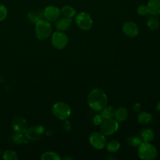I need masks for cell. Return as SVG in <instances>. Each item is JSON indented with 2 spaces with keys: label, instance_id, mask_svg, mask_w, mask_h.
Returning a JSON list of instances; mask_svg holds the SVG:
<instances>
[{
  "label": "cell",
  "instance_id": "cell-16",
  "mask_svg": "<svg viewBox=\"0 0 160 160\" xmlns=\"http://www.w3.org/2000/svg\"><path fill=\"white\" fill-rule=\"evenodd\" d=\"M128 111L126 108L124 107H121L116 110L114 117L117 121L122 122L126 119L128 117Z\"/></svg>",
  "mask_w": 160,
  "mask_h": 160
},
{
  "label": "cell",
  "instance_id": "cell-22",
  "mask_svg": "<svg viewBox=\"0 0 160 160\" xmlns=\"http://www.w3.org/2000/svg\"><path fill=\"white\" fill-rule=\"evenodd\" d=\"M41 159L42 160H60L61 158L56 152L48 151L42 154Z\"/></svg>",
  "mask_w": 160,
  "mask_h": 160
},
{
  "label": "cell",
  "instance_id": "cell-7",
  "mask_svg": "<svg viewBox=\"0 0 160 160\" xmlns=\"http://www.w3.org/2000/svg\"><path fill=\"white\" fill-rule=\"evenodd\" d=\"M68 42V36L61 31L54 32L51 37V42L52 46L57 49H64Z\"/></svg>",
  "mask_w": 160,
  "mask_h": 160
},
{
  "label": "cell",
  "instance_id": "cell-24",
  "mask_svg": "<svg viewBox=\"0 0 160 160\" xmlns=\"http://www.w3.org/2000/svg\"><path fill=\"white\" fill-rule=\"evenodd\" d=\"M127 143L133 147H139L142 143V139L138 136H130L127 138Z\"/></svg>",
  "mask_w": 160,
  "mask_h": 160
},
{
  "label": "cell",
  "instance_id": "cell-14",
  "mask_svg": "<svg viewBox=\"0 0 160 160\" xmlns=\"http://www.w3.org/2000/svg\"><path fill=\"white\" fill-rule=\"evenodd\" d=\"M71 19L68 17H63L59 18L56 22V28L59 31H64L67 30L71 26Z\"/></svg>",
  "mask_w": 160,
  "mask_h": 160
},
{
  "label": "cell",
  "instance_id": "cell-3",
  "mask_svg": "<svg viewBox=\"0 0 160 160\" xmlns=\"http://www.w3.org/2000/svg\"><path fill=\"white\" fill-rule=\"evenodd\" d=\"M51 32L52 26L47 20L41 19L36 24L35 34L38 39L44 40L51 35Z\"/></svg>",
  "mask_w": 160,
  "mask_h": 160
},
{
  "label": "cell",
  "instance_id": "cell-26",
  "mask_svg": "<svg viewBox=\"0 0 160 160\" xmlns=\"http://www.w3.org/2000/svg\"><path fill=\"white\" fill-rule=\"evenodd\" d=\"M12 139L16 143L21 144L25 140V136L22 134V133H17L15 134H13L12 136Z\"/></svg>",
  "mask_w": 160,
  "mask_h": 160
},
{
  "label": "cell",
  "instance_id": "cell-27",
  "mask_svg": "<svg viewBox=\"0 0 160 160\" xmlns=\"http://www.w3.org/2000/svg\"><path fill=\"white\" fill-rule=\"evenodd\" d=\"M8 14V10L2 4H0V21L4 20Z\"/></svg>",
  "mask_w": 160,
  "mask_h": 160
},
{
  "label": "cell",
  "instance_id": "cell-32",
  "mask_svg": "<svg viewBox=\"0 0 160 160\" xmlns=\"http://www.w3.org/2000/svg\"><path fill=\"white\" fill-rule=\"evenodd\" d=\"M156 109L159 111H160V102H159L156 105Z\"/></svg>",
  "mask_w": 160,
  "mask_h": 160
},
{
  "label": "cell",
  "instance_id": "cell-5",
  "mask_svg": "<svg viewBox=\"0 0 160 160\" xmlns=\"http://www.w3.org/2000/svg\"><path fill=\"white\" fill-rule=\"evenodd\" d=\"M100 125L101 132L104 136H110L114 134L119 128L118 121L112 118L104 119Z\"/></svg>",
  "mask_w": 160,
  "mask_h": 160
},
{
  "label": "cell",
  "instance_id": "cell-2",
  "mask_svg": "<svg viewBox=\"0 0 160 160\" xmlns=\"http://www.w3.org/2000/svg\"><path fill=\"white\" fill-rule=\"evenodd\" d=\"M138 153L139 157L143 160L154 159L157 155V149L150 142H142L138 148Z\"/></svg>",
  "mask_w": 160,
  "mask_h": 160
},
{
  "label": "cell",
  "instance_id": "cell-17",
  "mask_svg": "<svg viewBox=\"0 0 160 160\" xmlns=\"http://www.w3.org/2000/svg\"><path fill=\"white\" fill-rule=\"evenodd\" d=\"M140 134H141L142 139L144 142H150L154 139V132L151 129H148V128L144 129L141 131Z\"/></svg>",
  "mask_w": 160,
  "mask_h": 160
},
{
  "label": "cell",
  "instance_id": "cell-12",
  "mask_svg": "<svg viewBox=\"0 0 160 160\" xmlns=\"http://www.w3.org/2000/svg\"><path fill=\"white\" fill-rule=\"evenodd\" d=\"M44 132V128L41 126H36L29 128L26 131V136L32 141L39 139Z\"/></svg>",
  "mask_w": 160,
  "mask_h": 160
},
{
  "label": "cell",
  "instance_id": "cell-11",
  "mask_svg": "<svg viewBox=\"0 0 160 160\" xmlns=\"http://www.w3.org/2000/svg\"><path fill=\"white\" fill-rule=\"evenodd\" d=\"M124 33L128 37L134 38L139 34V29L138 25L132 21L126 22L122 26Z\"/></svg>",
  "mask_w": 160,
  "mask_h": 160
},
{
  "label": "cell",
  "instance_id": "cell-29",
  "mask_svg": "<svg viewBox=\"0 0 160 160\" xmlns=\"http://www.w3.org/2000/svg\"><path fill=\"white\" fill-rule=\"evenodd\" d=\"M103 119H104V118L101 115L98 114L93 118L92 122L94 125H100L102 122Z\"/></svg>",
  "mask_w": 160,
  "mask_h": 160
},
{
  "label": "cell",
  "instance_id": "cell-19",
  "mask_svg": "<svg viewBox=\"0 0 160 160\" xmlns=\"http://www.w3.org/2000/svg\"><path fill=\"white\" fill-rule=\"evenodd\" d=\"M159 21L155 16L149 17L147 20V25L151 30H156L159 27Z\"/></svg>",
  "mask_w": 160,
  "mask_h": 160
},
{
  "label": "cell",
  "instance_id": "cell-13",
  "mask_svg": "<svg viewBox=\"0 0 160 160\" xmlns=\"http://www.w3.org/2000/svg\"><path fill=\"white\" fill-rule=\"evenodd\" d=\"M147 6L149 14L152 16L160 15V0H149Z\"/></svg>",
  "mask_w": 160,
  "mask_h": 160
},
{
  "label": "cell",
  "instance_id": "cell-4",
  "mask_svg": "<svg viewBox=\"0 0 160 160\" xmlns=\"http://www.w3.org/2000/svg\"><path fill=\"white\" fill-rule=\"evenodd\" d=\"M52 112L57 118L61 120H65L69 117L71 109L68 104L63 102H58L53 105Z\"/></svg>",
  "mask_w": 160,
  "mask_h": 160
},
{
  "label": "cell",
  "instance_id": "cell-9",
  "mask_svg": "<svg viewBox=\"0 0 160 160\" xmlns=\"http://www.w3.org/2000/svg\"><path fill=\"white\" fill-rule=\"evenodd\" d=\"M60 9L54 6H49L44 10V18L49 22L57 21L61 16Z\"/></svg>",
  "mask_w": 160,
  "mask_h": 160
},
{
  "label": "cell",
  "instance_id": "cell-30",
  "mask_svg": "<svg viewBox=\"0 0 160 160\" xmlns=\"http://www.w3.org/2000/svg\"><path fill=\"white\" fill-rule=\"evenodd\" d=\"M132 108L134 109V110L136 111V112H139L140 110H141V106L140 105V104L136 102L135 104H133L132 106Z\"/></svg>",
  "mask_w": 160,
  "mask_h": 160
},
{
  "label": "cell",
  "instance_id": "cell-20",
  "mask_svg": "<svg viewBox=\"0 0 160 160\" xmlns=\"http://www.w3.org/2000/svg\"><path fill=\"white\" fill-rule=\"evenodd\" d=\"M116 110L112 106H106L101 110V115L105 118H112L114 116Z\"/></svg>",
  "mask_w": 160,
  "mask_h": 160
},
{
  "label": "cell",
  "instance_id": "cell-15",
  "mask_svg": "<svg viewBox=\"0 0 160 160\" xmlns=\"http://www.w3.org/2000/svg\"><path fill=\"white\" fill-rule=\"evenodd\" d=\"M27 18L31 22L36 24L39 21H40L41 19H43V18H44V11H31L28 12Z\"/></svg>",
  "mask_w": 160,
  "mask_h": 160
},
{
  "label": "cell",
  "instance_id": "cell-28",
  "mask_svg": "<svg viewBox=\"0 0 160 160\" xmlns=\"http://www.w3.org/2000/svg\"><path fill=\"white\" fill-rule=\"evenodd\" d=\"M137 12L139 14L141 15V16H145L147 14H148V6H145V5H141L139 6L138 8L137 9Z\"/></svg>",
  "mask_w": 160,
  "mask_h": 160
},
{
  "label": "cell",
  "instance_id": "cell-10",
  "mask_svg": "<svg viewBox=\"0 0 160 160\" xmlns=\"http://www.w3.org/2000/svg\"><path fill=\"white\" fill-rule=\"evenodd\" d=\"M12 127L16 133H23L28 129V123L24 118L20 116H16L13 119Z\"/></svg>",
  "mask_w": 160,
  "mask_h": 160
},
{
  "label": "cell",
  "instance_id": "cell-23",
  "mask_svg": "<svg viewBox=\"0 0 160 160\" xmlns=\"http://www.w3.org/2000/svg\"><path fill=\"white\" fill-rule=\"evenodd\" d=\"M61 11L64 16L68 17V18H70L74 17L76 14V10L74 9V8H72L71 6H64L62 8Z\"/></svg>",
  "mask_w": 160,
  "mask_h": 160
},
{
  "label": "cell",
  "instance_id": "cell-1",
  "mask_svg": "<svg viewBox=\"0 0 160 160\" xmlns=\"http://www.w3.org/2000/svg\"><path fill=\"white\" fill-rule=\"evenodd\" d=\"M88 103L92 109L101 111L107 106L108 98L106 93L102 89L96 88L89 93Z\"/></svg>",
  "mask_w": 160,
  "mask_h": 160
},
{
  "label": "cell",
  "instance_id": "cell-31",
  "mask_svg": "<svg viewBox=\"0 0 160 160\" xmlns=\"http://www.w3.org/2000/svg\"><path fill=\"white\" fill-rule=\"evenodd\" d=\"M64 125H65V126H64V128L66 131L70 129V124L68 121H66L65 123L64 124Z\"/></svg>",
  "mask_w": 160,
  "mask_h": 160
},
{
  "label": "cell",
  "instance_id": "cell-21",
  "mask_svg": "<svg viewBox=\"0 0 160 160\" xmlns=\"http://www.w3.org/2000/svg\"><path fill=\"white\" fill-rule=\"evenodd\" d=\"M106 148L108 151L115 152L120 148V143L117 140H111L106 143Z\"/></svg>",
  "mask_w": 160,
  "mask_h": 160
},
{
  "label": "cell",
  "instance_id": "cell-8",
  "mask_svg": "<svg viewBox=\"0 0 160 160\" xmlns=\"http://www.w3.org/2000/svg\"><path fill=\"white\" fill-rule=\"evenodd\" d=\"M89 140L91 146L98 149L103 148L107 143L105 136L102 133L98 132L91 133L89 136Z\"/></svg>",
  "mask_w": 160,
  "mask_h": 160
},
{
  "label": "cell",
  "instance_id": "cell-18",
  "mask_svg": "<svg viewBox=\"0 0 160 160\" xmlns=\"http://www.w3.org/2000/svg\"><path fill=\"white\" fill-rule=\"evenodd\" d=\"M138 121L142 124H149L152 121V116L146 112H141L138 116Z\"/></svg>",
  "mask_w": 160,
  "mask_h": 160
},
{
  "label": "cell",
  "instance_id": "cell-6",
  "mask_svg": "<svg viewBox=\"0 0 160 160\" xmlns=\"http://www.w3.org/2000/svg\"><path fill=\"white\" fill-rule=\"evenodd\" d=\"M75 22L78 26L83 30H88L92 26L91 16L85 12L79 13L75 18Z\"/></svg>",
  "mask_w": 160,
  "mask_h": 160
},
{
  "label": "cell",
  "instance_id": "cell-25",
  "mask_svg": "<svg viewBox=\"0 0 160 160\" xmlns=\"http://www.w3.org/2000/svg\"><path fill=\"white\" fill-rule=\"evenodd\" d=\"M3 159L5 160H17L19 158L14 151L7 150L3 153Z\"/></svg>",
  "mask_w": 160,
  "mask_h": 160
}]
</instances>
